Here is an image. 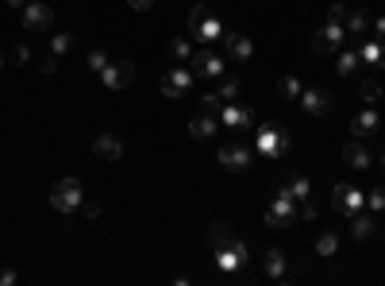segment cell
Returning <instances> with one entry per match:
<instances>
[{
  "mask_svg": "<svg viewBox=\"0 0 385 286\" xmlns=\"http://www.w3.org/2000/svg\"><path fill=\"white\" fill-rule=\"evenodd\" d=\"M254 147H258L266 159H278L293 147V139H289V132H281L278 124H262L258 136H254Z\"/></svg>",
  "mask_w": 385,
  "mask_h": 286,
  "instance_id": "6da1fadb",
  "label": "cell"
},
{
  "mask_svg": "<svg viewBox=\"0 0 385 286\" xmlns=\"http://www.w3.org/2000/svg\"><path fill=\"white\" fill-rule=\"evenodd\" d=\"M81 182L77 178H62V182H54V190H50V205L58 209V213H74V209H81Z\"/></svg>",
  "mask_w": 385,
  "mask_h": 286,
  "instance_id": "7a4b0ae2",
  "label": "cell"
},
{
  "mask_svg": "<svg viewBox=\"0 0 385 286\" xmlns=\"http://www.w3.org/2000/svg\"><path fill=\"white\" fill-rule=\"evenodd\" d=\"M220 167L223 170H247V167H254V147H247L243 139H231V143H223V151H220Z\"/></svg>",
  "mask_w": 385,
  "mask_h": 286,
  "instance_id": "3957f363",
  "label": "cell"
},
{
  "mask_svg": "<svg viewBox=\"0 0 385 286\" xmlns=\"http://www.w3.org/2000/svg\"><path fill=\"white\" fill-rule=\"evenodd\" d=\"M293 217H297V201H293L289 190H281L278 198H274V205L266 209V225L270 228H289V225H293Z\"/></svg>",
  "mask_w": 385,
  "mask_h": 286,
  "instance_id": "277c9868",
  "label": "cell"
},
{
  "mask_svg": "<svg viewBox=\"0 0 385 286\" xmlns=\"http://www.w3.org/2000/svg\"><path fill=\"white\" fill-rule=\"evenodd\" d=\"M362 205H366V198H362V190L358 186H343V182H339V186L331 190V209L343 213V217H355Z\"/></svg>",
  "mask_w": 385,
  "mask_h": 286,
  "instance_id": "5b68a950",
  "label": "cell"
},
{
  "mask_svg": "<svg viewBox=\"0 0 385 286\" xmlns=\"http://www.w3.org/2000/svg\"><path fill=\"white\" fill-rule=\"evenodd\" d=\"M247 259H250V252H247V244H243V240H231V247H220V252H216V267H220L223 275H235V271H243V267H247Z\"/></svg>",
  "mask_w": 385,
  "mask_h": 286,
  "instance_id": "8992f818",
  "label": "cell"
},
{
  "mask_svg": "<svg viewBox=\"0 0 385 286\" xmlns=\"http://www.w3.org/2000/svg\"><path fill=\"white\" fill-rule=\"evenodd\" d=\"M192 74L197 78H223V59L212 47L192 50Z\"/></svg>",
  "mask_w": 385,
  "mask_h": 286,
  "instance_id": "52a82bcc",
  "label": "cell"
},
{
  "mask_svg": "<svg viewBox=\"0 0 385 286\" xmlns=\"http://www.w3.org/2000/svg\"><path fill=\"white\" fill-rule=\"evenodd\" d=\"M343 39H346V28H343V23H324V28L312 35V50H316V54H331V50H336Z\"/></svg>",
  "mask_w": 385,
  "mask_h": 286,
  "instance_id": "ba28073f",
  "label": "cell"
},
{
  "mask_svg": "<svg viewBox=\"0 0 385 286\" xmlns=\"http://www.w3.org/2000/svg\"><path fill=\"white\" fill-rule=\"evenodd\" d=\"M300 109L308 116H327L331 112V93L327 89H300Z\"/></svg>",
  "mask_w": 385,
  "mask_h": 286,
  "instance_id": "9c48e42d",
  "label": "cell"
},
{
  "mask_svg": "<svg viewBox=\"0 0 385 286\" xmlns=\"http://www.w3.org/2000/svg\"><path fill=\"white\" fill-rule=\"evenodd\" d=\"M135 78V66L131 62H108L104 70H100V81H104L108 89H127Z\"/></svg>",
  "mask_w": 385,
  "mask_h": 286,
  "instance_id": "30bf717a",
  "label": "cell"
},
{
  "mask_svg": "<svg viewBox=\"0 0 385 286\" xmlns=\"http://www.w3.org/2000/svg\"><path fill=\"white\" fill-rule=\"evenodd\" d=\"M189 85H192V70H185V66H173L170 74H162V93H166V97H173V101L182 97Z\"/></svg>",
  "mask_w": 385,
  "mask_h": 286,
  "instance_id": "8fae6325",
  "label": "cell"
},
{
  "mask_svg": "<svg viewBox=\"0 0 385 286\" xmlns=\"http://www.w3.org/2000/svg\"><path fill=\"white\" fill-rule=\"evenodd\" d=\"M343 159H346V167H355V170H370L374 167V151L366 147L362 139H351L343 147Z\"/></svg>",
  "mask_w": 385,
  "mask_h": 286,
  "instance_id": "7c38bea8",
  "label": "cell"
},
{
  "mask_svg": "<svg viewBox=\"0 0 385 286\" xmlns=\"http://www.w3.org/2000/svg\"><path fill=\"white\" fill-rule=\"evenodd\" d=\"M50 23H54V8H47V4H28V8H23V28L47 31Z\"/></svg>",
  "mask_w": 385,
  "mask_h": 286,
  "instance_id": "4fadbf2b",
  "label": "cell"
},
{
  "mask_svg": "<svg viewBox=\"0 0 385 286\" xmlns=\"http://www.w3.org/2000/svg\"><path fill=\"white\" fill-rule=\"evenodd\" d=\"M223 50H228L235 62H247L250 54H254V47H250L247 35H235V31H223Z\"/></svg>",
  "mask_w": 385,
  "mask_h": 286,
  "instance_id": "5bb4252c",
  "label": "cell"
},
{
  "mask_svg": "<svg viewBox=\"0 0 385 286\" xmlns=\"http://www.w3.org/2000/svg\"><path fill=\"white\" fill-rule=\"evenodd\" d=\"M220 124H223V128H231L235 136H239V132H247V128H250V112H247V109H239V105H223Z\"/></svg>",
  "mask_w": 385,
  "mask_h": 286,
  "instance_id": "9a60e30c",
  "label": "cell"
},
{
  "mask_svg": "<svg viewBox=\"0 0 385 286\" xmlns=\"http://www.w3.org/2000/svg\"><path fill=\"white\" fill-rule=\"evenodd\" d=\"M93 151H96L100 159H112V163H116V159H124V143H120V136H112V132L96 136V139H93Z\"/></svg>",
  "mask_w": 385,
  "mask_h": 286,
  "instance_id": "2e32d148",
  "label": "cell"
},
{
  "mask_svg": "<svg viewBox=\"0 0 385 286\" xmlns=\"http://www.w3.org/2000/svg\"><path fill=\"white\" fill-rule=\"evenodd\" d=\"M377 124H382V116H377V109H374V105H370V109H362V112H358V116H355V124H351V132H355L358 139H366V136H374V132H377Z\"/></svg>",
  "mask_w": 385,
  "mask_h": 286,
  "instance_id": "e0dca14e",
  "label": "cell"
},
{
  "mask_svg": "<svg viewBox=\"0 0 385 286\" xmlns=\"http://www.w3.org/2000/svg\"><path fill=\"white\" fill-rule=\"evenodd\" d=\"M220 132V116H208V112H201V116H192L189 120V136L192 139H208Z\"/></svg>",
  "mask_w": 385,
  "mask_h": 286,
  "instance_id": "ac0fdd59",
  "label": "cell"
},
{
  "mask_svg": "<svg viewBox=\"0 0 385 286\" xmlns=\"http://www.w3.org/2000/svg\"><path fill=\"white\" fill-rule=\"evenodd\" d=\"M192 35H197V43H204V47H212V43L216 39H223V23L216 20V16H204V23L197 31H192Z\"/></svg>",
  "mask_w": 385,
  "mask_h": 286,
  "instance_id": "d6986e66",
  "label": "cell"
},
{
  "mask_svg": "<svg viewBox=\"0 0 385 286\" xmlns=\"http://www.w3.org/2000/svg\"><path fill=\"white\" fill-rule=\"evenodd\" d=\"M358 59L366 62V66H374V70H385V43H362V50H358Z\"/></svg>",
  "mask_w": 385,
  "mask_h": 286,
  "instance_id": "ffe728a7",
  "label": "cell"
},
{
  "mask_svg": "<svg viewBox=\"0 0 385 286\" xmlns=\"http://www.w3.org/2000/svg\"><path fill=\"white\" fill-rule=\"evenodd\" d=\"M231 240H235V232H231V225H223V221H216V225L208 228V244H212V252H220V247H231Z\"/></svg>",
  "mask_w": 385,
  "mask_h": 286,
  "instance_id": "44dd1931",
  "label": "cell"
},
{
  "mask_svg": "<svg viewBox=\"0 0 385 286\" xmlns=\"http://www.w3.org/2000/svg\"><path fill=\"white\" fill-rule=\"evenodd\" d=\"M262 267H266V275H270V278H285V256H281L278 247H270V252H266Z\"/></svg>",
  "mask_w": 385,
  "mask_h": 286,
  "instance_id": "7402d4cb",
  "label": "cell"
},
{
  "mask_svg": "<svg viewBox=\"0 0 385 286\" xmlns=\"http://www.w3.org/2000/svg\"><path fill=\"white\" fill-rule=\"evenodd\" d=\"M285 190L293 194V201H308V198H312V182H308L305 174H293L285 182Z\"/></svg>",
  "mask_w": 385,
  "mask_h": 286,
  "instance_id": "603a6c76",
  "label": "cell"
},
{
  "mask_svg": "<svg viewBox=\"0 0 385 286\" xmlns=\"http://www.w3.org/2000/svg\"><path fill=\"white\" fill-rule=\"evenodd\" d=\"M374 232H377V228H374V217L358 209V213H355V228H351V236H355V240H370Z\"/></svg>",
  "mask_w": 385,
  "mask_h": 286,
  "instance_id": "cb8c5ba5",
  "label": "cell"
},
{
  "mask_svg": "<svg viewBox=\"0 0 385 286\" xmlns=\"http://www.w3.org/2000/svg\"><path fill=\"white\" fill-rule=\"evenodd\" d=\"M336 252H339V236H336V232H320V236H316V256L331 259Z\"/></svg>",
  "mask_w": 385,
  "mask_h": 286,
  "instance_id": "d4e9b609",
  "label": "cell"
},
{
  "mask_svg": "<svg viewBox=\"0 0 385 286\" xmlns=\"http://www.w3.org/2000/svg\"><path fill=\"white\" fill-rule=\"evenodd\" d=\"M343 28L351 31V35H362L366 28H370V16H366L362 8H355V12H346V20H343Z\"/></svg>",
  "mask_w": 385,
  "mask_h": 286,
  "instance_id": "484cf974",
  "label": "cell"
},
{
  "mask_svg": "<svg viewBox=\"0 0 385 286\" xmlns=\"http://www.w3.org/2000/svg\"><path fill=\"white\" fill-rule=\"evenodd\" d=\"M278 93L285 101H300V81L293 74H285V78H278Z\"/></svg>",
  "mask_w": 385,
  "mask_h": 286,
  "instance_id": "4316f807",
  "label": "cell"
},
{
  "mask_svg": "<svg viewBox=\"0 0 385 286\" xmlns=\"http://www.w3.org/2000/svg\"><path fill=\"white\" fill-rule=\"evenodd\" d=\"M358 97H362L366 105H377V101H382V85H377L374 78H366L362 85H358Z\"/></svg>",
  "mask_w": 385,
  "mask_h": 286,
  "instance_id": "83f0119b",
  "label": "cell"
},
{
  "mask_svg": "<svg viewBox=\"0 0 385 286\" xmlns=\"http://www.w3.org/2000/svg\"><path fill=\"white\" fill-rule=\"evenodd\" d=\"M223 105H228V101H223L220 93H204V97H201V112H208V116H220Z\"/></svg>",
  "mask_w": 385,
  "mask_h": 286,
  "instance_id": "f1b7e54d",
  "label": "cell"
},
{
  "mask_svg": "<svg viewBox=\"0 0 385 286\" xmlns=\"http://www.w3.org/2000/svg\"><path fill=\"white\" fill-rule=\"evenodd\" d=\"M216 93H220V97H223V101H228V105H231V101L239 97V78H223Z\"/></svg>",
  "mask_w": 385,
  "mask_h": 286,
  "instance_id": "f546056e",
  "label": "cell"
},
{
  "mask_svg": "<svg viewBox=\"0 0 385 286\" xmlns=\"http://www.w3.org/2000/svg\"><path fill=\"white\" fill-rule=\"evenodd\" d=\"M170 54H173L177 62L192 59V43H189V39H173V43H170Z\"/></svg>",
  "mask_w": 385,
  "mask_h": 286,
  "instance_id": "4dcf8cb0",
  "label": "cell"
},
{
  "mask_svg": "<svg viewBox=\"0 0 385 286\" xmlns=\"http://www.w3.org/2000/svg\"><path fill=\"white\" fill-rule=\"evenodd\" d=\"M204 16H208V4H192V12H189V28L197 31L204 23Z\"/></svg>",
  "mask_w": 385,
  "mask_h": 286,
  "instance_id": "1f68e13d",
  "label": "cell"
},
{
  "mask_svg": "<svg viewBox=\"0 0 385 286\" xmlns=\"http://www.w3.org/2000/svg\"><path fill=\"white\" fill-rule=\"evenodd\" d=\"M355 66H358V54L355 50H343V54H339V74H351Z\"/></svg>",
  "mask_w": 385,
  "mask_h": 286,
  "instance_id": "d6a6232c",
  "label": "cell"
},
{
  "mask_svg": "<svg viewBox=\"0 0 385 286\" xmlns=\"http://www.w3.org/2000/svg\"><path fill=\"white\" fill-rule=\"evenodd\" d=\"M366 205L374 209V213H382V209H385V186H377L374 194H370V198H366Z\"/></svg>",
  "mask_w": 385,
  "mask_h": 286,
  "instance_id": "836d02e7",
  "label": "cell"
},
{
  "mask_svg": "<svg viewBox=\"0 0 385 286\" xmlns=\"http://www.w3.org/2000/svg\"><path fill=\"white\" fill-rule=\"evenodd\" d=\"M108 62H112V59H108V54H104L100 47H96V50H89V66H93V70H104Z\"/></svg>",
  "mask_w": 385,
  "mask_h": 286,
  "instance_id": "e575fe53",
  "label": "cell"
},
{
  "mask_svg": "<svg viewBox=\"0 0 385 286\" xmlns=\"http://www.w3.org/2000/svg\"><path fill=\"white\" fill-rule=\"evenodd\" d=\"M69 47H74V35H54V43H50V50H54V54H66Z\"/></svg>",
  "mask_w": 385,
  "mask_h": 286,
  "instance_id": "d590c367",
  "label": "cell"
},
{
  "mask_svg": "<svg viewBox=\"0 0 385 286\" xmlns=\"http://www.w3.org/2000/svg\"><path fill=\"white\" fill-rule=\"evenodd\" d=\"M31 59V50H28V43H16V47H12V62H16V66H23V62Z\"/></svg>",
  "mask_w": 385,
  "mask_h": 286,
  "instance_id": "8d00e7d4",
  "label": "cell"
},
{
  "mask_svg": "<svg viewBox=\"0 0 385 286\" xmlns=\"http://www.w3.org/2000/svg\"><path fill=\"white\" fill-rule=\"evenodd\" d=\"M346 20V8L343 4H331V8H327V23H343Z\"/></svg>",
  "mask_w": 385,
  "mask_h": 286,
  "instance_id": "74e56055",
  "label": "cell"
},
{
  "mask_svg": "<svg viewBox=\"0 0 385 286\" xmlns=\"http://www.w3.org/2000/svg\"><path fill=\"white\" fill-rule=\"evenodd\" d=\"M43 74H47V78H54V74H58V54H50V59H43Z\"/></svg>",
  "mask_w": 385,
  "mask_h": 286,
  "instance_id": "f35d334b",
  "label": "cell"
},
{
  "mask_svg": "<svg viewBox=\"0 0 385 286\" xmlns=\"http://www.w3.org/2000/svg\"><path fill=\"white\" fill-rule=\"evenodd\" d=\"M81 209H85V217H100V201H81Z\"/></svg>",
  "mask_w": 385,
  "mask_h": 286,
  "instance_id": "ab89813d",
  "label": "cell"
},
{
  "mask_svg": "<svg viewBox=\"0 0 385 286\" xmlns=\"http://www.w3.org/2000/svg\"><path fill=\"white\" fill-rule=\"evenodd\" d=\"M300 217L312 221V217H316V205H312V201H300Z\"/></svg>",
  "mask_w": 385,
  "mask_h": 286,
  "instance_id": "60d3db41",
  "label": "cell"
},
{
  "mask_svg": "<svg viewBox=\"0 0 385 286\" xmlns=\"http://www.w3.org/2000/svg\"><path fill=\"white\" fill-rule=\"evenodd\" d=\"M131 8H135V12H151L154 0H131Z\"/></svg>",
  "mask_w": 385,
  "mask_h": 286,
  "instance_id": "b9f144b4",
  "label": "cell"
},
{
  "mask_svg": "<svg viewBox=\"0 0 385 286\" xmlns=\"http://www.w3.org/2000/svg\"><path fill=\"white\" fill-rule=\"evenodd\" d=\"M374 35L385 43V16H377V20H374Z\"/></svg>",
  "mask_w": 385,
  "mask_h": 286,
  "instance_id": "7bdbcfd3",
  "label": "cell"
},
{
  "mask_svg": "<svg viewBox=\"0 0 385 286\" xmlns=\"http://www.w3.org/2000/svg\"><path fill=\"white\" fill-rule=\"evenodd\" d=\"M16 283V271H0V286H12Z\"/></svg>",
  "mask_w": 385,
  "mask_h": 286,
  "instance_id": "ee69618b",
  "label": "cell"
},
{
  "mask_svg": "<svg viewBox=\"0 0 385 286\" xmlns=\"http://www.w3.org/2000/svg\"><path fill=\"white\" fill-rule=\"evenodd\" d=\"M8 8H28V0H8Z\"/></svg>",
  "mask_w": 385,
  "mask_h": 286,
  "instance_id": "f6af8a7d",
  "label": "cell"
},
{
  "mask_svg": "<svg viewBox=\"0 0 385 286\" xmlns=\"http://www.w3.org/2000/svg\"><path fill=\"white\" fill-rule=\"evenodd\" d=\"M0 66H4V54H0Z\"/></svg>",
  "mask_w": 385,
  "mask_h": 286,
  "instance_id": "bcb514c9",
  "label": "cell"
},
{
  "mask_svg": "<svg viewBox=\"0 0 385 286\" xmlns=\"http://www.w3.org/2000/svg\"><path fill=\"white\" fill-rule=\"evenodd\" d=\"M382 167H385V155H382Z\"/></svg>",
  "mask_w": 385,
  "mask_h": 286,
  "instance_id": "7dc6e473",
  "label": "cell"
}]
</instances>
